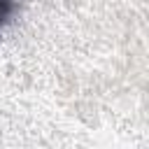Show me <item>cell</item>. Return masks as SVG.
Listing matches in <instances>:
<instances>
[{
    "instance_id": "6da1fadb",
    "label": "cell",
    "mask_w": 149,
    "mask_h": 149,
    "mask_svg": "<svg viewBox=\"0 0 149 149\" xmlns=\"http://www.w3.org/2000/svg\"><path fill=\"white\" fill-rule=\"evenodd\" d=\"M14 5H16V0H0V26L7 23V19L14 12Z\"/></svg>"
}]
</instances>
